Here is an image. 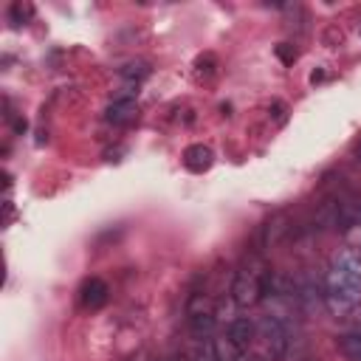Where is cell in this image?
I'll return each instance as SVG.
<instances>
[{
  "label": "cell",
  "instance_id": "cell-6",
  "mask_svg": "<svg viewBox=\"0 0 361 361\" xmlns=\"http://www.w3.org/2000/svg\"><path fill=\"white\" fill-rule=\"evenodd\" d=\"M290 234V217L285 214V212H276L265 226H262V248H274V245H279L285 237Z\"/></svg>",
  "mask_w": 361,
  "mask_h": 361
},
{
  "label": "cell",
  "instance_id": "cell-15",
  "mask_svg": "<svg viewBox=\"0 0 361 361\" xmlns=\"http://www.w3.org/2000/svg\"><path fill=\"white\" fill-rule=\"evenodd\" d=\"M276 56H279L282 62H293V59H296V48H293L290 42H279V45H276Z\"/></svg>",
  "mask_w": 361,
  "mask_h": 361
},
{
  "label": "cell",
  "instance_id": "cell-1",
  "mask_svg": "<svg viewBox=\"0 0 361 361\" xmlns=\"http://www.w3.org/2000/svg\"><path fill=\"white\" fill-rule=\"evenodd\" d=\"M324 305L330 313H347L361 302V257L341 251L324 274Z\"/></svg>",
  "mask_w": 361,
  "mask_h": 361
},
{
  "label": "cell",
  "instance_id": "cell-10",
  "mask_svg": "<svg viewBox=\"0 0 361 361\" xmlns=\"http://www.w3.org/2000/svg\"><path fill=\"white\" fill-rule=\"evenodd\" d=\"M336 344H338V350H341V355L347 361H361V324L347 330V333H341Z\"/></svg>",
  "mask_w": 361,
  "mask_h": 361
},
{
  "label": "cell",
  "instance_id": "cell-13",
  "mask_svg": "<svg viewBox=\"0 0 361 361\" xmlns=\"http://www.w3.org/2000/svg\"><path fill=\"white\" fill-rule=\"evenodd\" d=\"M31 14H34V6H28V3H11V8H8V17H11V23L14 25H23L25 20H31Z\"/></svg>",
  "mask_w": 361,
  "mask_h": 361
},
{
  "label": "cell",
  "instance_id": "cell-7",
  "mask_svg": "<svg viewBox=\"0 0 361 361\" xmlns=\"http://www.w3.org/2000/svg\"><path fill=\"white\" fill-rule=\"evenodd\" d=\"M186 322H189V333L195 338H209L217 327V313L214 310H186Z\"/></svg>",
  "mask_w": 361,
  "mask_h": 361
},
{
  "label": "cell",
  "instance_id": "cell-4",
  "mask_svg": "<svg viewBox=\"0 0 361 361\" xmlns=\"http://www.w3.org/2000/svg\"><path fill=\"white\" fill-rule=\"evenodd\" d=\"M107 299H110V288H107V282L99 279V276L85 279V285L79 288V302H82L87 310H99L102 305H107Z\"/></svg>",
  "mask_w": 361,
  "mask_h": 361
},
{
  "label": "cell",
  "instance_id": "cell-14",
  "mask_svg": "<svg viewBox=\"0 0 361 361\" xmlns=\"http://www.w3.org/2000/svg\"><path fill=\"white\" fill-rule=\"evenodd\" d=\"M195 65H197V71H200V73H206V76H209V73L214 71L217 59H214V54H203V56H197V62H195Z\"/></svg>",
  "mask_w": 361,
  "mask_h": 361
},
{
  "label": "cell",
  "instance_id": "cell-2",
  "mask_svg": "<svg viewBox=\"0 0 361 361\" xmlns=\"http://www.w3.org/2000/svg\"><path fill=\"white\" fill-rule=\"evenodd\" d=\"M271 268H268V262L259 257V254H254V257H248L240 268H237V274H234V282H231V299L240 305V307H254V305H259L265 296H268V290H271Z\"/></svg>",
  "mask_w": 361,
  "mask_h": 361
},
{
  "label": "cell",
  "instance_id": "cell-16",
  "mask_svg": "<svg viewBox=\"0 0 361 361\" xmlns=\"http://www.w3.org/2000/svg\"><path fill=\"white\" fill-rule=\"evenodd\" d=\"M234 361H271L265 353H259L257 347H251V350H245V353H240Z\"/></svg>",
  "mask_w": 361,
  "mask_h": 361
},
{
  "label": "cell",
  "instance_id": "cell-19",
  "mask_svg": "<svg viewBox=\"0 0 361 361\" xmlns=\"http://www.w3.org/2000/svg\"><path fill=\"white\" fill-rule=\"evenodd\" d=\"M25 130V118H14V133H23Z\"/></svg>",
  "mask_w": 361,
  "mask_h": 361
},
{
  "label": "cell",
  "instance_id": "cell-18",
  "mask_svg": "<svg viewBox=\"0 0 361 361\" xmlns=\"http://www.w3.org/2000/svg\"><path fill=\"white\" fill-rule=\"evenodd\" d=\"M353 158L361 164V141H355V144H353Z\"/></svg>",
  "mask_w": 361,
  "mask_h": 361
},
{
  "label": "cell",
  "instance_id": "cell-8",
  "mask_svg": "<svg viewBox=\"0 0 361 361\" xmlns=\"http://www.w3.org/2000/svg\"><path fill=\"white\" fill-rule=\"evenodd\" d=\"M135 116H138V107H135L133 99H113V102L107 104V110H104V118H107L110 124H116V127L133 124Z\"/></svg>",
  "mask_w": 361,
  "mask_h": 361
},
{
  "label": "cell",
  "instance_id": "cell-3",
  "mask_svg": "<svg viewBox=\"0 0 361 361\" xmlns=\"http://www.w3.org/2000/svg\"><path fill=\"white\" fill-rule=\"evenodd\" d=\"M288 344H290V333H288L282 319L265 316V319L257 322V341H254V347L259 353H265L271 361L282 358L288 353Z\"/></svg>",
  "mask_w": 361,
  "mask_h": 361
},
{
  "label": "cell",
  "instance_id": "cell-5",
  "mask_svg": "<svg viewBox=\"0 0 361 361\" xmlns=\"http://www.w3.org/2000/svg\"><path fill=\"white\" fill-rule=\"evenodd\" d=\"M226 338H228L240 353L251 350L254 341H257V322H251V319H234V322L228 324V330H226Z\"/></svg>",
  "mask_w": 361,
  "mask_h": 361
},
{
  "label": "cell",
  "instance_id": "cell-11",
  "mask_svg": "<svg viewBox=\"0 0 361 361\" xmlns=\"http://www.w3.org/2000/svg\"><path fill=\"white\" fill-rule=\"evenodd\" d=\"M189 361H220L214 338H203V341H197L195 350L189 353Z\"/></svg>",
  "mask_w": 361,
  "mask_h": 361
},
{
  "label": "cell",
  "instance_id": "cell-17",
  "mask_svg": "<svg viewBox=\"0 0 361 361\" xmlns=\"http://www.w3.org/2000/svg\"><path fill=\"white\" fill-rule=\"evenodd\" d=\"M296 361H322V358H319V355H313V353H302Z\"/></svg>",
  "mask_w": 361,
  "mask_h": 361
},
{
  "label": "cell",
  "instance_id": "cell-9",
  "mask_svg": "<svg viewBox=\"0 0 361 361\" xmlns=\"http://www.w3.org/2000/svg\"><path fill=\"white\" fill-rule=\"evenodd\" d=\"M212 161H214V155H212V149L206 144H189L183 149V166L189 172H206L212 166Z\"/></svg>",
  "mask_w": 361,
  "mask_h": 361
},
{
  "label": "cell",
  "instance_id": "cell-12",
  "mask_svg": "<svg viewBox=\"0 0 361 361\" xmlns=\"http://www.w3.org/2000/svg\"><path fill=\"white\" fill-rule=\"evenodd\" d=\"M121 76L138 85L141 79H147V76H149V65H147V62H127V65L121 68Z\"/></svg>",
  "mask_w": 361,
  "mask_h": 361
}]
</instances>
